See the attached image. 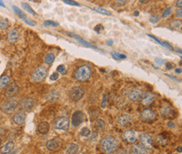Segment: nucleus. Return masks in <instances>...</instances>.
<instances>
[{
  "instance_id": "nucleus-6",
  "label": "nucleus",
  "mask_w": 182,
  "mask_h": 154,
  "mask_svg": "<svg viewBox=\"0 0 182 154\" xmlns=\"http://www.w3.org/2000/svg\"><path fill=\"white\" fill-rule=\"evenodd\" d=\"M84 94L85 91L81 87H80V86H75V87H73V88L71 89L69 95H70V98H72V100L78 101V100H80V99L83 98Z\"/></svg>"
},
{
  "instance_id": "nucleus-54",
  "label": "nucleus",
  "mask_w": 182,
  "mask_h": 154,
  "mask_svg": "<svg viewBox=\"0 0 182 154\" xmlns=\"http://www.w3.org/2000/svg\"><path fill=\"white\" fill-rule=\"evenodd\" d=\"M0 6H2V7L5 8V5H4V2H3V1H0Z\"/></svg>"
},
{
  "instance_id": "nucleus-23",
  "label": "nucleus",
  "mask_w": 182,
  "mask_h": 154,
  "mask_svg": "<svg viewBox=\"0 0 182 154\" xmlns=\"http://www.w3.org/2000/svg\"><path fill=\"white\" fill-rule=\"evenodd\" d=\"M79 150V146L78 145H76L75 143H72L68 146L67 148H66V152L68 154H76V152H78Z\"/></svg>"
},
{
  "instance_id": "nucleus-29",
  "label": "nucleus",
  "mask_w": 182,
  "mask_h": 154,
  "mask_svg": "<svg viewBox=\"0 0 182 154\" xmlns=\"http://www.w3.org/2000/svg\"><path fill=\"white\" fill-rule=\"evenodd\" d=\"M58 98H59V94L56 91H52L51 93H49V94L47 95V99L50 100V101L56 100Z\"/></svg>"
},
{
  "instance_id": "nucleus-8",
  "label": "nucleus",
  "mask_w": 182,
  "mask_h": 154,
  "mask_svg": "<svg viewBox=\"0 0 182 154\" xmlns=\"http://www.w3.org/2000/svg\"><path fill=\"white\" fill-rule=\"evenodd\" d=\"M85 120V114L81 110L74 112L72 117V124L73 126L80 125Z\"/></svg>"
},
{
  "instance_id": "nucleus-18",
  "label": "nucleus",
  "mask_w": 182,
  "mask_h": 154,
  "mask_svg": "<svg viewBox=\"0 0 182 154\" xmlns=\"http://www.w3.org/2000/svg\"><path fill=\"white\" fill-rule=\"evenodd\" d=\"M142 94H143V93L141 90L139 89H135L132 90L130 94H128V98L132 101H136L142 97Z\"/></svg>"
},
{
  "instance_id": "nucleus-39",
  "label": "nucleus",
  "mask_w": 182,
  "mask_h": 154,
  "mask_svg": "<svg viewBox=\"0 0 182 154\" xmlns=\"http://www.w3.org/2000/svg\"><path fill=\"white\" fill-rule=\"evenodd\" d=\"M65 4H67V5H74V6H80V5L78 3H76V1H70V0H64L63 1Z\"/></svg>"
},
{
  "instance_id": "nucleus-37",
  "label": "nucleus",
  "mask_w": 182,
  "mask_h": 154,
  "mask_svg": "<svg viewBox=\"0 0 182 154\" xmlns=\"http://www.w3.org/2000/svg\"><path fill=\"white\" fill-rule=\"evenodd\" d=\"M149 21L151 22L152 24H156L160 21V18L158 15H151L149 18Z\"/></svg>"
},
{
  "instance_id": "nucleus-43",
  "label": "nucleus",
  "mask_w": 182,
  "mask_h": 154,
  "mask_svg": "<svg viewBox=\"0 0 182 154\" xmlns=\"http://www.w3.org/2000/svg\"><path fill=\"white\" fill-rule=\"evenodd\" d=\"M148 36H149L150 38H152L153 40H154V41H156V42L158 43V44H160V46H162V47H164V46H163V43L161 42L160 40H158V39H157V38H155L154 36H153V35H148Z\"/></svg>"
},
{
  "instance_id": "nucleus-9",
  "label": "nucleus",
  "mask_w": 182,
  "mask_h": 154,
  "mask_svg": "<svg viewBox=\"0 0 182 154\" xmlns=\"http://www.w3.org/2000/svg\"><path fill=\"white\" fill-rule=\"evenodd\" d=\"M139 141L141 145L146 147L147 149L152 147V138L147 133H141L139 135Z\"/></svg>"
},
{
  "instance_id": "nucleus-25",
  "label": "nucleus",
  "mask_w": 182,
  "mask_h": 154,
  "mask_svg": "<svg viewBox=\"0 0 182 154\" xmlns=\"http://www.w3.org/2000/svg\"><path fill=\"white\" fill-rule=\"evenodd\" d=\"M13 11H14V13L17 14L19 17L20 18L21 20H25V19H27V16L25 15V14L24 13L23 11H22L21 9H19L18 7H16V6H13Z\"/></svg>"
},
{
  "instance_id": "nucleus-4",
  "label": "nucleus",
  "mask_w": 182,
  "mask_h": 154,
  "mask_svg": "<svg viewBox=\"0 0 182 154\" xmlns=\"http://www.w3.org/2000/svg\"><path fill=\"white\" fill-rule=\"evenodd\" d=\"M18 106V101L15 99H9L5 101L2 106H1V110L3 113H4L6 115H9L11 113H13L15 109Z\"/></svg>"
},
{
  "instance_id": "nucleus-31",
  "label": "nucleus",
  "mask_w": 182,
  "mask_h": 154,
  "mask_svg": "<svg viewBox=\"0 0 182 154\" xmlns=\"http://www.w3.org/2000/svg\"><path fill=\"white\" fill-rule=\"evenodd\" d=\"M170 26L174 30H178L181 27V21L178 20H175L173 21L170 22Z\"/></svg>"
},
{
  "instance_id": "nucleus-32",
  "label": "nucleus",
  "mask_w": 182,
  "mask_h": 154,
  "mask_svg": "<svg viewBox=\"0 0 182 154\" xmlns=\"http://www.w3.org/2000/svg\"><path fill=\"white\" fill-rule=\"evenodd\" d=\"M95 125L100 131H102L103 129L105 128V122L102 120H98L96 121V123H95Z\"/></svg>"
},
{
  "instance_id": "nucleus-26",
  "label": "nucleus",
  "mask_w": 182,
  "mask_h": 154,
  "mask_svg": "<svg viewBox=\"0 0 182 154\" xmlns=\"http://www.w3.org/2000/svg\"><path fill=\"white\" fill-rule=\"evenodd\" d=\"M54 60H55V54L52 52L48 53L46 56H45V62L47 65H51L54 62Z\"/></svg>"
},
{
  "instance_id": "nucleus-20",
  "label": "nucleus",
  "mask_w": 182,
  "mask_h": 154,
  "mask_svg": "<svg viewBox=\"0 0 182 154\" xmlns=\"http://www.w3.org/2000/svg\"><path fill=\"white\" fill-rule=\"evenodd\" d=\"M132 116L129 115H122L118 118V122L120 125H126L132 121Z\"/></svg>"
},
{
  "instance_id": "nucleus-10",
  "label": "nucleus",
  "mask_w": 182,
  "mask_h": 154,
  "mask_svg": "<svg viewBox=\"0 0 182 154\" xmlns=\"http://www.w3.org/2000/svg\"><path fill=\"white\" fill-rule=\"evenodd\" d=\"M60 144H61V141L60 140L58 137H55V138H53V139H51L46 142V147L47 149L50 150V151H56L60 148Z\"/></svg>"
},
{
  "instance_id": "nucleus-35",
  "label": "nucleus",
  "mask_w": 182,
  "mask_h": 154,
  "mask_svg": "<svg viewBox=\"0 0 182 154\" xmlns=\"http://www.w3.org/2000/svg\"><path fill=\"white\" fill-rule=\"evenodd\" d=\"M90 134H91V131L87 127H84V128H82L81 130V135L82 137H89Z\"/></svg>"
},
{
  "instance_id": "nucleus-33",
  "label": "nucleus",
  "mask_w": 182,
  "mask_h": 154,
  "mask_svg": "<svg viewBox=\"0 0 182 154\" xmlns=\"http://www.w3.org/2000/svg\"><path fill=\"white\" fill-rule=\"evenodd\" d=\"M21 5H22V7H23V9H25L26 11H28L29 13L32 14H35V12H34V9H32L30 5H28V4H26V3H22Z\"/></svg>"
},
{
  "instance_id": "nucleus-11",
  "label": "nucleus",
  "mask_w": 182,
  "mask_h": 154,
  "mask_svg": "<svg viewBox=\"0 0 182 154\" xmlns=\"http://www.w3.org/2000/svg\"><path fill=\"white\" fill-rule=\"evenodd\" d=\"M141 118L145 121H153L156 118V114L150 109H145L141 112Z\"/></svg>"
},
{
  "instance_id": "nucleus-36",
  "label": "nucleus",
  "mask_w": 182,
  "mask_h": 154,
  "mask_svg": "<svg viewBox=\"0 0 182 154\" xmlns=\"http://www.w3.org/2000/svg\"><path fill=\"white\" fill-rule=\"evenodd\" d=\"M95 10L98 11V12H99V13L102 14H105V15H110L111 14V13L109 11H107V9H103V8H101V7H97V8L95 9Z\"/></svg>"
},
{
  "instance_id": "nucleus-24",
  "label": "nucleus",
  "mask_w": 182,
  "mask_h": 154,
  "mask_svg": "<svg viewBox=\"0 0 182 154\" xmlns=\"http://www.w3.org/2000/svg\"><path fill=\"white\" fill-rule=\"evenodd\" d=\"M10 83V78L9 76L4 75L0 77V89H4V87L8 86Z\"/></svg>"
},
{
  "instance_id": "nucleus-7",
  "label": "nucleus",
  "mask_w": 182,
  "mask_h": 154,
  "mask_svg": "<svg viewBox=\"0 0 182 154\" xmlns=\"http://www.w3.org/2000/svg\"><path fill=\"white\" fill-rule=\"evenodd\" d=\"M19 92V86L16 83H9V85L7 86L4 91V95L6 98H12L17 95Z\"/></svg>"
},
{
  "instance_id": "nucleus-44",
  "label": "nucleus",
  "mask_w": 182,
  "mask_h": 154,
  "mask_svg": "<svg viewBox=\"0 0 182 154\" xmlns=\"http://www.w3.org/2000/svg\"><path fill=\"white\" fill-rule=\"evenodd\" d=\"M154 61H155V62H156L157 64H159V65L163 64V63L165 62V61L163 60V59H160V58H155Z\"/></svg>"
},
{
  "instance_id": "nucleus-58",
  "label": "nucleus",
  "mask_w": 182,
  "mask_h": 154,
  "mask_svg": "<svg viewBox=\"0 0 182 154\" xmlns=\"http://www.w3.org/2000/svg\"><path fill=\"white\" fill-rule=\"evenodd\" d=\"M119 154H121V153H119Z\"/></svg>"
},
{
  "instance_id": "nucleus-49",
  "label": "nucleus",
  "mask_w": 182,
  "mask_h": 154,
  "mask_svg": "<svg viewBox=\"0 0 182 154\" xmlns=\"http://www.w3.org/2000/svg\"><path fill=\"white\" fill-rule=\"evenodd\" d=\"M113 40H109V41H107V45H108V46H112V45H113Z\"/></svg>"
},
{
  "instance_id": "nucleus-19",
  "label": "nucleus",
  "mask_w": 182,
  "mask_h": 154,
  "mask_svg": "<svg viewBox=\"0 0 182 154\" xmlns=\"http://www.w3.org/2000/svg\"><path fill=\"white\" fill-rule=\"evenodd\" d=\"M50 131V124L46 122V121H41L40 124L38 125V131L40 134H47Z\"/></svg>"
},
{
  "instance_id": "nucleus-57",
  "label": "nucleus",
  "mask_w": 182,
  "mask_h": 154,
  "mask_svg": "<svg viewBox=\"0 0 182 154\" xmlns=\"http://www.w3.org/2000/svg\"><path fill=\"white\" fill-rule=\"evenodd\" d=\"M1 143H2V141H1V139H0V146H1Z\"/></svg>"
},
{
  "instance_id": "nucleus-48",
  "label": "nucleus",
  "mask_w": 182,
  "mask_h": 154,
  "mask_svg": "<svg viewBox=\"0 0 182 154\" xmlns=\"http://www.w3.org/2000/svg\"><path fill=\"white\" fill-rule=\"evenodd\" d=\"M166 68L167 69L172 68V65H170L169 63H166Z\"/></svg>"
},
{
  "instance_id": "nucleus-47",
  "label": "nucleus",
  "mask_w": 182,
  "mask_h": 154,
  "mask_svg": "<svg viewBox=\"0 0 182 154\" xmlns=\"http://www.w3.org/2000/svg\"><path fill=\"white\" fill-rule=\"evenodd\" d=\"M176 5H177L178 7H179V8L181 9V6H182V1H181V0H179V1H177V2H176Z\"/></svg>"
},
{
  "instance_id": "nucleus-40",
  "label": "nucleus",
  "mask_w": 182,
  "mask_h": 154,
  "mask_svg": "<svg viewBox=\"0 0 182 154\" xmlns=\"http://www.w3.org/2000/svg\"><path fill=\"white\" fill-rule=\"evenodd\" d=\"M58 77H59V73H57V72H55V73H53L51 74V77H50V79L52 80V81H55V80L58 79Z\"/></svg>"
},
{
  "instance_id": "nucleus-14",
  "label": "nucleus",
  "mask_w": 182,
  "mask_h": 154,
  "mask_svg": "<svg viewBox=\"0 0 182 154\" xmlns=\"http://www.w3.org/2000/svg\"><path fill=\"white\" fill-rule=\"evenodd\" d=\"M34 99L32 98H24L20 103L22 109L24 110L29 111L30 110H32V108L34 106Z\"/></svg>"
},
{
  "instance_id": "nucleus-27",
  "label": "nucleus",
  "mask_w": 182,
  "mask_h": 154,
  "mask_svg": "<svg viewBox=\"0 0 182 154\" xmlns=\"http://www.w3.org/2000/svg\"><path fill=\"white\" fill-rule=\"evenodd\" d=\"M112 56H113V58L115 59V60H122V59H125V58L127 57L126 55L121 54V53H119L118 51H115L112 52Z\"/></svg>"
},
{
  "instance_id": "nucleus-34",
  "label": "nucleus",
  "mask_w": 182,
  "mask_h": 154,
  "mask_svg": "<svg viewBox=\"0 0 182 154\" xmlns=\"http://www.w3.org/2000/svg\"><path fill=\"white\" fill-rule=\"evenodd\" d=\"M43 25L45 26H51V27H57L59 26V23L53 21V20H46L44 21Z\"/></svg>"
},
{
  "instance_id": "nucleus-16",
  "label": "nucleus",
  "mask_w": 182,
  "mask_h": 154,
  "mask_svg": "<svg viewBox=\"0 0 182 154\" xmlns=\"http://www.w3.org/2000/svg\"><path fill=\"white\" fill-rule=\"evenodd\" d=\"M161 116L165 118H173L175 116V112L169 106H163L160 109Z\"/></svg>"
},
{
  "instance_id": "nucleus-41",
  "label": "nucleus",
  "mask_w": 182,
  "mask_h": 154,
  "mask_svg": "<svg viewBox=\"0 0 182 154\" xmlns=\"http://www.w3.org/2000/svg\"><path fill=\"white\" fill-rule=\"evenodd\" d=\"M172 13V8H168L167 9H165V12L163 13V18H165V17H167L168 15H169L170 14Z\"/></svg>"
},
{
  "instance_id": "nucleus-15",
  "label": "nucleus",
  "mask_w": 182,
  "mask_h": 154,
  "mask_svg": "<svg viewBox=\"0 0 182 154\" xmlns=\"http://www.w3.org/2000/svg\"><path fill=\"white\" fill-rule=\"evenodd\" d=\"M123 138L128 143H134L137 140V136L134 131L128 130V131H124L123 134Z\"/></svg>"
},
{
  "instance_id": "nucleus-45",
  "label": "nucleus",
  "mask_w": 182,
  "mask_h": 154,
  "mask_svg": "<svg viewBox=\"0 0 182 154\" xmlns=\"http://www.w3.org/2000/svg\"><path fill=\"white\" fill-rule=\"evenodd\" d=\"M162 43H163V46H164V47H166L167 48H169L170 51H173V47H171L169 43H167V42H162Z\"/></svg>"
},
{
  "instance_id": "nucleus-46",
  "label": "nucleus",
  "mask_w": 182,
  "mask_h": 154,
  "mask_svg": "<svg viewBox=\"0 0 182 154\" xmlns=\"http://www.w3.org/2000/svg\"><path fill=\"white\" fill-rule=\"evenodd\" d=\"M176 16H177V18L182 17V9H178L177 11H176Z\"/></svg>"
},
{
  "instance_id": "nucleus-53",
  "label": "nucleus",
  "mask_w": 182,
  "mask_h": 154,
  "mask_svg": "<svg viewBox=\"0 0 182 154\" xmlns=\"http://www.w3.org/2000/svg\"><path fill=\"white\" fill-rule=\"evenodd\" d=\"M139 2L141 4H148L149 1H143V0H140Z\"/></svg>"
},
{
  "instance_id": "nucleus-38",
  "label": "nucleus",
  "mask_w": 182,
  "mask_h": 154,
  "mask_svg": "<svg viewBox=\"0 0 182 154\" xmlns=\"http://www.w3.org/2000/svg\"><path fill=\"white\" fill-rule=\"evenodd\" d=\"M56 70H57V73H62V74L66 73V68H65L64 65H60V66H58Z\"/></svg>"
},
{
  "instance_id": "nucleus-52",
  "label": "nucleus",
  "mask_w": 182,
  "mask_h": 154,
  "mask_svg": "<svg viewBox=\"0 0 182 154\" xmlns=\"http://www.w3.org/2000/svg\"><path fill=\"white\" fill-rule=\"evenodd\" d=\"M175 73H181V68L175 69Z\"/></svg>"
},
{
  "instance_id": "nucleus-5",
  "label": "nucleus",
  "mask_w": 182,
  "mask_h": 154,
  "mask_svg": "<svg viewBox=\"0 0 182 154\" xmlns=\"http://www.w3.org/2000/svg\"><path fill=\"white\" fill-rule=\"evenodd\" d=\"M70 126V120L67 117H59L56 119L54 122V128L55 130H60V131H66Z\"/></svg>"
},
{
  "instance_id": "nucleus-13",
  "label": "nucleus",
  "mask_w": 182,
  "mask_h": 154,
  "mask_svg": "<svg viewBox=\"0 0 182 154\" xmlns=\"http://www.w3.org/2000/svg\"><path fill=\"white\" fill-rule=\"evenodd\" d=\"M25 113L23 111L17 112V113L14 114V116H13V123L15 125H24V123L25 122Z\"/></svg>"
},
{
  "instance_id": "nucleus-28",
  "label": "nucleus",
  "mask_w": 182,
  "mask_h": 154,
  "mask_svg": "<svg viewBox=\"0 0 182 154\" xmlns=\"http://www.w3.org/2000/svg\"><path fill=\"white\" fill-rule=\"evenodd\" d=\"M76 41H77V42H79L80 44H81V45L85 46V47H91V48H93V49H98V47H96V46H93L92 44H91V43L87 42V41H86L82 40V39L76 38Z\"/></svg>"
},
{
  "instance_id": "nucleus-1",
  "label": "nucleus",
  "mask_w": 182,
  "mask_h": 154,
  "mask_svg": "<svg viewBox=\"0 0 182 154\" xmlns=\"http://www.w3.org/2000/svg\"><path fill=\"white\" fill-rule=\"evenodd\" d=\"M100 144L104 152L107 154H112L118 148L119 142L113 137H106L101 141Z\"/></svg>"
},
{
  "instance_id": "nucleus-21",
  "label": "nucleus",
  "mask_w": 182,
  "mask_h": 154,
  "mask_svg": "<svg viewBox=\"0 0 182 154\" xmlns=\"http://www.w3.org/2000/svg\"><path fill=\"white\" fill-rule=\"evenodd\" d=\"M134 154H148L147 148L142 145H134L132 147Z\"/></svg>"
},
{
  "instance_id": "nucleus-42",
  "label": "nucleus",
  "mask_w": 182,
  "mask_h": 154,
  "mask_svg": "<svg viewBox=\"0 0 182 154\" xmlns=\"http://www.w3.org/2000/svg\"><path fill=\"white\" fill-rule=\"evenodd\" d=\"M94 30H95V31H97L98 33H100L102 30H104V27H103L102 25H98V26H97L95 28H94Z\"/></svg>"
},
{
  "instance_id": "nucleus-51",
  "label": "nucleus",
  "mask_w": 182,
  "mask_h": 154,
  "mask_svg": "<svg viewBox=\"0 0 182 154\" xmlns=\"http://www.w3.org/2000/svg\"><path fill=\"white\" fill-rule=\"evenodd\" d=\"M173 124H174L173 122H169V123H168V125H169V127H174L175 125H174Z\"/></svg>"
},
{
  "instance_id": "nucleus-50",
  "label": "nucleus",
  "mask_w": 182,
  "mask_h": 154,
  "mask_svg": "<svg viewBox=\"0 0 182 154\" xmlns=\"http://www.w3.org/2000/svg\"><path fill=\"white\" fill-rule=\"evenodd\" d=\"M166 76H168V77H170V78H172V79H174V80H175V81H180L179 79H177V78H175V77H173V76H169V75H166Z\"/></svg>"
},
{
  "instance_id": "nucleus-22",
  "label": "nucleus",
  "mask_w": 182,
  "mask_h": 154,
  "mask_svg": "<svg viewBox=\"0 0 182 154\" xmlns=\"http://www.w3.org/2000/svg\"><path fill=\"white\" fill-rule=\"evenodd\" d=\"M19 38V32L17 30H11L8 34V41L9 42H14Z\"/></svg>"
},
{
  "instance_id": "nucleus-12",
  "label": "nucleus",
  "mask_w": 182,
  "mask_h": 154,
  "mask_svg": "<svg viewBox=\"0 0 182 154\" xmlns=\"http://www.w3.org/2000/svg\"><path fill=\"white\" fill-rule=\"evenodd\" d=\"M154 99H155L154 94H153L152 93H146L141 98V103L144 106H149L154 103Z\"/></svg>"
},
{
  "instance_id": "nucleus-55",
  "label": "nucleus",
  "mask_w": 182,
  "mask_h": 154,
  "mask_svg": "<svg viewBox=\"0 0 182 154\" xmlns=\"http://www.w3.org/2000/svg\"><path fill=\"white\" fill-rule=\"evenodd\" d=\"M177 150H179V152H181V146H179Z\"/></svg>"
},
{
  "instance_id": "nucleus-2",
  "label": "nucleus",
  "mask_w": 182,
  "mask_h": 154,
  "mask_svg": "<svg viewBox=\"0 0 182 154\" xmlns=\"http://www.w3.org/2000/svg\"><path fill=\"white\" fill-rule=\"evenodd\" d=\"M92 75L91 68L87 65H83L77 69L76 73V79L80 82H84L88 80Z\"/></svg>"
},
{
  "instance_id": "nucleus-56",
  "label": "nucleus",
  "mask_w": 182,
  "mask_h": 154,
  "mask_svg": "<svg viewBox=\"0 0 182 154\" xmlns=\"http://www.w3.org/2000/svg\"><path fill=\"white\" fill-rule=\"evenodd\" d=\"M134 15H135V16H138V15H139V12H137V11L134 12Z\"/></svg>"
},
{
  "instance_id": "nucleus-17",
  "label": "nucleus",
  "mask_w": 182,
  "mask_h": 154,
  "mask_svg": "<svg viewBox=\"0 0 182 154\" xmlns=\"http://www.w3.org/2000/svg\"><path fill=\"white\" fill-rule=\"evenodd\" d=\"M13 148H14V143L13 141H9L0 148V152L4 154L9 153L11 151H13Z\"/></svg>"
},
{
  "instance_id": "nucleus-3",
  "label": "nucleus",
  "mask_w": 182,
  "mask_h": 154,
  "mask_svg": "<svg viewBox=\"0 0 182 154\" xmlns=\"http://www.w3.org/2000/svg\"><path fill=\"white\" fill-rule=\"evenodd\" d=\"M47 69L44 66H40L31 74V79L34 82H42L47 76Z\"/></svg>"
},
{
  "instance_id": "nucleus-30",
  "label": "nucleus",
  "mask_w": 182,
  "mask_h": 154,
  "mask_svg": "<svg viewBox=\"0 0 182 154\" xmlns=\"http://www.w3.org/2000/svg\"><path fill=\"white\" fill-rule=\"evenodd\" d=\"M9 27V20L7 19L0 18V30H4Z\"/></svg>"
}]
</instances>
